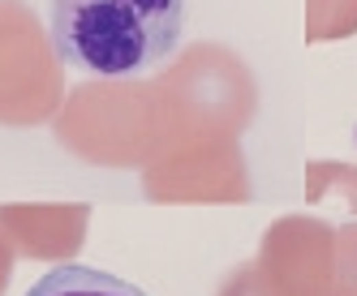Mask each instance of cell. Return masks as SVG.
Masks as SVG:
<instances>
[{"label": "cell", "mask_w": 357, "mask_h": 296, "mask_svg": "<svg viewBox=\"0 0 357 296\" xmlns=\"http://www.w3.org/2000/svg\"><path fill=\"white\" fill-rule=\"evenodd\" d=\"M185 0H52V47L60 64L100 77L147 73L172 56Z\"/></svg>", "instance_id": "cell-1"}, {"label": "cell", "mask_w": 357, "mask_h": 296, "mask_svg": "<svg viewBox=\"0 0 357 296\" xmlns=\"http://www.w3.org/2000/svg\"><path fill=\"white\" fill-rule=\"evenodd\" d=\"M26 296H151L138 284H129L121 275H108L100 267H82V262H65L52 267L43 279H35V288Z\"/></svg>", "instance_id": "cell-2"}]
</instances>
